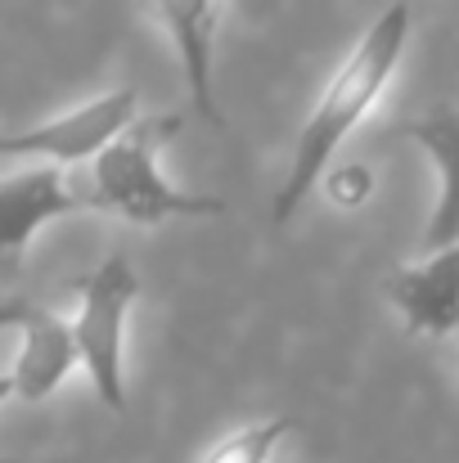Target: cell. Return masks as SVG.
Instances as JSON below:
<instances>
[{
  "mask_svg": "<svg viewBox=\"0 0 459 463\" xmlns=\"http://www.w3.org/2000/svg\"><path fill=\"white\" fill-rule=\"evenodd\" d=\"M14 401V387H9V373H0V405Z\"/></svg>",
  "mask_w": 459,
  "mask_h": 463,
  "instance_id": "cell-13",
  "label": "cell"
},
{
  "mask_svg": "<svg viewBox=\"0 0 459 463\" xmlns=\"http://www.w3.org/2000/svg\"><path fill=\"white\" fill-rule=\"evenodd\" d=\"M406 140H415L433 171H437V207L428 221V252L459 243V109L455 104H433L428 113L410 118L401 127Z\"/></svg>",
  "mask_w": 459,
  "mask_h": 463,
  "instance_id": "cell-9",
  "label": "cell"
},
{
  "mask_svg": "<svg viewBox=\"0 0 459 463\" xmlns=\"http://www.w3.org/2000/svg\"><path fill=\"white\" fill-rule=\"evenodd\" d=\"M0 463H14V459H0Z\"/></svg>",
  "mask_w": 459,
  "mask_h": 463,
  "instance_id": "cell-14",
  "label": "cell"
},
{
  "mask_svg": "<svg viewBox=\"0 0 459 463\" xmlns=\"http://www.w3.org/2000/svg\"><path fill=\"white\" fill-rule=\"evenodd\" d=\"M185 131L180 113H158V118H136L109 149H100L91 162V189L86 207L104 216H122L131 225H162V221H212L225 216V198L180 189L162 175L158 157L171 136Z\"/></svg>",
  "mask_w": 459,
  "mask_h": 463,
  "instance_id": "cell-2",
  "label": "cell"
},
{
  "mask_svg": "<svg viewBox=\"0 0 459 463\" xmlns=\"http://www.w3.org/2000/svg\"><path fill=\"white\" fill-rule=\"evenodd\" d=\"M149 14L171 36L185 86H189V109L203 118L212 131H225V113L216 104V32H221V0H145Z\"/></svg>",
  "mask_w": 459,
  "mask_h": 463,
  "instance_id": "cell-7",
  "label": "cell"
},
{
  "mask_svg": "<svg viewBox=\"0 0 459 463\" xmlns=\"http://www.w3.org/2000/svg\"><path fill=\"white\" fill-rule=\"evenodd\" d=\"M315 189L324 194L329 207H338V212H360V207L374 198L378 180H374V166H369V162H329V171L320 175Z\"/></svg>",
  "mask_w": 459,
  "mask_h": 463,
  "instance_id": "cell-11",
  "label": "cell"
},
{
  "mask_svg": "<svg viewBox=\"0 0 459 463\" xmlns=\"http://www.w3.org/2000/svg\"><path fill=\"white\" fill-rule=\"evenodd\" d=\"M140 298L145 284L127 252L104 257L77 279V315L68 319L77 364L91 378L100 405H109L113 414H127V319Z\"/></svg>",
  "mask_w": 459,
  "mask_h": 463,
  "instance_id": "cell-3",
  "label": "cell"
},
{
  "mask_svg": "<svg viewBox=\"0 0 459 463\" xmlns=\"http://www.w3.org/2000/svg\"><path fill=\"white\" fill-rule=\"evenodd\" d=\"M387 302L419 337H455L459 333V243L428 252L415 266H401L383 284Z\"/></svg>",
  "mask_w": 459,
  "mask_h": 463,
  "instance_id": "cell-8",
  "label": "cell"
},
{
  "mask_svg": "<svg viewBox=\"0 0 459 463\" xmlns=\"http://www.w3.org/2000/svg\"><path fill=\"white\" fill-rule=\"evenodd\" d=\"M140 118V95L131 86L104 90L59 118H45L41 127H23V131H5L0 136V154L14 157H45V166H81L95 162L100 149H109L131 122Z\"/></svg>",
  "mask_w": 459,
  "mask_h": 463,
  "instance_id": "cell-4",
  "label": "cell"
},
{
  "mask_svg": "<svg viewBox=\"0 0 459 463\" xmlns=\"http://www.w3.org/2000/svg\"><path fill=\"white\" fill-rule=\"evenodd\" d=\"M455 337H459V333H455Z\"/></svg>",
  "mask_w": 459,
  "mask_h": 463,
  "instance_id": "cell-15",
  "label": "cell"
},
{
  "mask_svg": "<svg viewBox=\"0 0 459 463\" xmlns=\"http://www.w3.org/2000/svg\"><path fill=\"white\" fill-rule=\"evenodd\" d=\"M14 328V302H0V333Z\"/></svg>",
  "mask_w": 459,
  "mask_h": 463,
  "instance_id": "cell-12",
  "label": "cell"
},
{
  "mask_svg": "<svg viewBox=\"0 0 459 463\" xmlns=\"http://www.w3.org/2000/svg\"><path fill=\"white\" fill-rule=\"evenodd\" d=\"M410 0H392L387 9L374 14V23L365 27V36L351 45V54L338 63V72L324 81L315 109L306 113L302 131H298V145L289 157V171L275 189V203H271V221L275 225H289L298 216V207L306 203V194L320 184V175L329 171L333 154L342 149V140L369 118V109L383 99L387 81L397 77L401 68V54L410 45Z\"/></svg>",
  "mask_w": 459,
  "mask_h": 463,
  "instance_id": "cell-1",
  "label": "cell"
},
{
  "mask_svg": "<svg viewBox=\"0 0 459 463\" xmlns=\"http://www.w3.org/2000/svg\"><path fill=\"white\" fill-rule=\"evenodd\" d=\"M86 207V189L68 180L59 166H27L0 180V270H14L27 243L59 216H77Z\"/></svg>",
  "mask_w": 459,
  "mask_h": 463,
  "instance_id": "cell-5",
  "label": "cell"
},
{
  "mask_svg": "<svg viewBox=\"0 0 459 463\" xmlns=\"http://www.w3.org/2000/svg\"><path fill=\"white\" fill-rule=\"evenodd\" d=\"M18 333V351L9 364V387L18 401L41 405L50 401L77 364V342H72V324L68 315L41 307V302H14V328Z\"/></svg>",
  "mask_w": 459,
  "mask_h": 463,
  "instance_id": "cell-6",
  "label": "cell"
},
{
  "mask_svg": "<svg viewBox=\"0 0 459 463\" xmlns=\"http://www.w3.org/2000/svg\"><path fill=\"white\" fill-rule=\"evenodd\" d=\"M298 432V419L289 414H271V419H257V423H244L234 432H225L198 463H271L275 450Z\"/></svg>",
  "mask_w": 459,
  "mask_h": 463,
  "instance_id": "cell-10",
  "label": "cell"
}]
</instances>
